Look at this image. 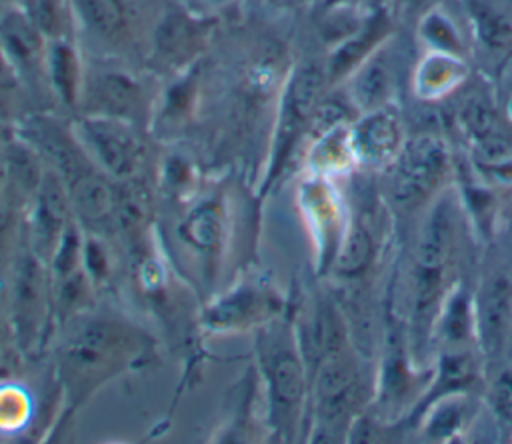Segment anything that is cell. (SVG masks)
<instances>
[{
  "label": "cell",
  "mask_w": 512,
  "mask_h": 444,
  "mask_svg": "<svg viewBox=\"0 0 512 444\" xmlns=\"http://www.w3.org/2000/svg\"><path fill=\"white\" fill-rule=\"evenodd\" d=\"M150 354V338L130 322L106 316L76 320L56 352L58 380L72 406L100 386L138 366Z\"/></svg>",
  "instance_id": "cell-1"
},
{
  "label": "cell",
  "mask_w": 512,
  "mask_h": 444,
  "mask_svg": "<svg viewBox=\"0 0 512 444\" xmlns=\"http://www.w3.org/2000/svg\"><path fill=\"white\" fill-rule=\"evenodd\" d=\"M368 398L366 380L352 346L324 356L308 376L310 440H346L354 418L370 406Z\"/></svg>",
  "instance_id": "cell-2"
},
{
  "label": "cell",
  "mask_w": 512,
  "mask_h": 444,
  "mask_svg": "<svg viewBox=\"0 0 512 444\" xmlns=\"http://www.w3.org/2000/svg\"><path fill=\"white\" fill-rule=\"evenodd\" d=\"M476 344L484 362H496L512 338V224L484 242L472 286Z\"/></svg>",
  "instance_id": "cell-3"
},
{
  "label": "cell",
  "mask_w": 512,
  "mask_h": 444,
  "mask_svg": "<svg viewBox=\"0 0 512 444\" xmlns=\"http://www.w3.org/2000/svg\"><path fill=\"white\" fill-rule=\"evenodd\" d=\"M258 358L268 394V412L274 432L292 440L308 402V368L302 358L296 330L272 322L260 332Z\"/></svg>",
  "instance_id": "cell-4"
},
{
  "label": "cell",
  "mask_w": 512,
  "mask_h": 444,
  "mask_svg": "<svg viewBox=\"0 0 512 444\" xmlns=\"http://www.w3.org/2000/svg\"><path fill=\"white\" fill-rule=\"evenodd\" d=\"M390 172V202L402 214L424 210L444 188H448L454 162L448 144L430 132L406 138Z\"/></svg>",
  "instance_id": "cell-5"
},
{
  "label": "cell",
  "mask_w": 512,
  "mask_h": 444,
  "mask_svg": "<svg viewBox=\"0 0 512 444\" xmlns=\"http://www.w3.org/2000/svg\"><path fill=\"white\" fill-rule=\"evenodd\" d=\"M326 84V68L316 62L302 64L288 76L280 94L266 186L276 180L302 136L308 134L310 120L324 96Z\"/></svg>",
  "instance_id": "cell-6"
},
{
  "label": "cell",
  "mask_w": 512,
  "mask_h": 444,
  "mask_svg": "<svg viewBox=\"0 0 512 444\" xmlns=\"http://www.w3.org/2000/svg\"><path fill=\"white\" fill-rule=\"evenodd\" d=\"M74 134L92 162L110 178H132L142 162L144 148L136 134V124L132 122L82 114L74 124Z\"/></svg>",
  "instance_id": "cell-7"
},
{
  "label": "cell",
  "mask_w": 512,
  "mask_h": 444,
  "mask_svg": "<svg viewBox=\"0 0 512 444\" xmlns=\"http://www.w3.org/2000/svg\"><path fill=\"white\" fill-rule=\"evenodd\" d=\"M80 104H84V114L110 116L138 124V118L146 110V96L142 84L126 70L98 68L84 74Z\"/></svg>",
  "instance_id": "cell-8"
},
{
  "label": "cell",
  "mask_w": 512,
  "mask_h": 444,
  "mask_svg": "<svg viewBox=\"0 0 512 444\" xmlns=\"http://www.w3.org/2000/svg\"><path fill=\"white\" fill-rule=\"evenodd\" d=\"M72 218L74 214L64 180L56 170H46L34 190L30 212V252L46 266Z\"/></svg>",
  "instance_id": "cell-9"
},
{
  "label": "cell",
  "mask_w": 512,
  "mask_h": 444,
  "mask_svg": "<svg viewBox=\"0 0 512 444\" xmlns=\"http://www.w3.org/2000/svg\"><path fill=\"white\" fill-rule=\"evenodd\" d=\"M48 312V274L46 264L32 252L16 268L12 288V324L22 348L38 342Z\"/></svg>",
  "instance_id": "cell-10"
},
{
  "label": "cell",
  "mask_w": 512,
  "mask_h": 444,
  "mask_svg": "<svg viewBox=\"0 0 512 444\" xmlns=\"http://www.w3.org/2000/svg\"><path fill=\"white\" fill-rule=\"evenodd\" d=\"M402 120L390 104L362 112L350 124V146L356 164L370 170H386L404 144Z\"/></svg>",
  "instance_id": "cell-11"
},
{
  "label": "cell",
  "mask_w": 512,
  "mask_h": 444,
  "mask_svg": "<svg viewBox=\"0 0 512 444\" xmlns=\"http://www.w3.org/2000/svg\"><path fill=\"white\" fill-rule=\"evenodd\" d=\"M22 142L52 164V170H56L64 182L98 168L80 144L74 128L70 130L48 116L28 118L22 124Z\"/></svg>",
  "instance_id": "cell-12"
},
{
  "label": "cell",
  "mask_w": 512,
  "mask_h": 444,
  "mask_svg": "<svg viewBox=\"0 0 512 444\" xmlns=\"http://www.w3.org/2000/svg\"><path fill=\"white\" fill-rule=\"evenodd\" d=\"M302 208L308 216L310 228L314 230L318 256L322 268L330 270L332 258L338 250L346 222L342 220V208L338 196L324 180H310L302 186Z\"/></svg>",
  "instance_id": "cell-13"
},
{
  "label": "cell",
  "mask_w": 512,
  "mask_h": 444,
  "mask_svg": "<svg viewBox=\"0 0 512 444\" xmlns=\"http://www.w3.org/2000/svg\"><path fill=\"white\" fill-rule=\"evenodd\" d=\"M46 42L18 4L0 12V50L16 74H34L38 68L44 72Z\"/></svg>",
  "instance_id": "cell-14"
},
{
  "label": "cell",
  "mask_w": 512,
  "mask_h": 444,
  "mask_svg": "<svg viewBox=\"0 0 512 444\" xmlns=\"http://www.w3.org/2000/svg\"><path fill=\"white\" fill-rule=\"evenodd\" d=\"M74 218L86 226L110 224L118 214L120 192L100 168H92L70 182H64Z\"/></svg>",
  "instance_id": "cell-15"
},
{
  "label": "cell",
  "mask_w": 512,
  "mask_h": 444,
  "mask_svg": "<svg viewBox=\"0 0 512 444\" xmlns=\"http://www.w3.org/2000/svg\"><path fill=\"white\" fill-rule=\"evenodd\" d=\"M390 18L384 12L372 14L364 20L350 36L340 40L326 62L328 84H336L342 78H348L370 54H374L390 36Z\"/></svg>",
  "instance_id": "cell-16"
},
{
  "label": "cell",
  "mask_w": 512,
  "mask_h": 444,
  "mask_svg": "<svg viewBox=\"0 0 512 444\" xmlns=\"http://www.w3.org/2000/svg\"><path fill=\"white\" fill-rule=\"evenodd\" d=\"M72 18L104 44H124L132 36L130 0H70Z\"/></svg>",
  "instance_id": "cell-17"
},
{
  "label": "cell",
  "mask_w": 512,
  "mask_h": 444,
  "mask_svg": "<svg viewBox=\"0 0 512 444\" xmlns=\"http://www.w3.org/2000/svg\"><path fill=\"white\" fill-rule=\"evenodd\" d=\"M472 418L474 406L470 392H456L434 400L420 412L412 426L418 428L428 440L444 442L464 436Z\"/></svg>",
  "instance_id": "cell-18"
},
{
  "label": "cell",
  "mask_w": 512,
  "mask_h": 444,
  "mask_svg": "<svg viewBox=\"0 0 512 444\" xmlns=\"http://www.w3.org/2000/svg\"><path fill=\"white\" fill-rule=\"evenodd\" d=\"M44 74L52 92L64 106L76 108L80 104L84 70L76 46L68 38H56L46 42Z\"/></svg>",
  "instance_id": "cell-19"
},
{
  "label": "cell",
  "mask_w": 512,
  "mask_h": 444,
  "mask_svg": "<svg viewBox=\"0 0 512 444\" xmlns=\"http://www.w3.org/2000/svg\"><path fill=\"white\" fill-rule=\"evenodd\" d=\"M392 92V72L382 46L370 54L348 78L346 96L362 114L388 104Z\"/></svg>",
  "instance_id": "cell-20"
},
{
  "label": "cell",
  "mask_w": 512,
  "mask_h": 444,
  "mask_svg": "<svg viewBox=\"0 0 512 444\" xmlns=\"http://www.w3.org/2000/svg\"><path fill=\"white\" fill-rule=\"evenodd\" d=\"M378 252V242L370 224L364 218H354L346 222V230L338 244V250L332 258L330 272L342 280L362 278Z\"/></svg>",
  "instance_id": "cell-21"
},
{
  "label": "cell",
  "mask_w": 512,
  "mask_h": 444,
  "mask_svg": "<svg viewBox=\"0 0 512 444\" xmlns=\"http://www.w3.org/2000/svg\"><path fill=\"white\" fill-rule=\"evenodd\" d=\"M466 80L464 58L428 50L414 68V94L422 100H440Z\"/></svg>",
  "instance_id": "cell-22"
},
{
  "label": "cell",
  "mask_w": 512,
  "mask_h": 444,
  "mask_svg": "<svg viewBox=\"0 0 512 444\" xmlns=\"http://www.w3.org/2000/svg\"><path fill=\"white\" fill-rule=\"evenodd\" d=\"M470 30L488 54L506 52L512 48V18L494 8L486 0H462Z\"/></svg>",
  "instance_id": "cell-23"
},
{
  "label": "cell",
  "mask_w": 512,
  "mask_h": 444,
  "mask_svg": "<svg viewBox=\"0 0 512 444\" xmlns=\"http://www.w3.org/2000/svg\"><path fill=\"white\" fill-rule=\"evenodd\" d=\"M202 22L184 12L168 14L154 34V48L164 62H186L200 42Z\"/></svg>",
  "instance_id": "cell-24"
},
{
  "label": "cell",
  "mask_w": 512,
  "mask_h": 444,
  "mask_svg": "<svg viewBox=\"0 0 512 444\" xmlns=\"http://www.w3.org/2000/svg\"><path fill=\"white\" fill-rule=\"evenodd\" d=\"M270 302L256 288H242L222 298L206 314V324L212 328H238L258 318H266Z\"/></svg>",
  "instance_id": "cell-25"
},
{
  "label": "cell",
  "mask_w": 512,
  "mask_h": 444,
  "mask_svg": "<svg viewBox=\"0 0 512 444\" xmlns=\"http://www.w3.org/2000/svg\"><path fill=\"white\" fill-rule=\"evenodd\" d=\"M418 36L428 50L464 58V42L452 20L438 8H428L418 20Z\"/></svg>",
  "instance_id": "cell-26"
},
{
  "label": "cell",
  "mask_w": 512,
  "mask_h": 444,
  "mask_svg": "<svg viewBox=\"0 0 512 444\" xmlns=\"http://www.w3.org/2000/svg\"><path fill=\"white\" fill-rule=\"evenodd\" d=\"M222 230H224L222 210L212 202L192 210L182 224L184 240L196 246V250L200 252L216 250V246L222 240Z\"/></svg>",
  "instance_id": "cell-27"
},
{
  "label": "cell",
  "mask_w": 512,
  "mask_h": 444,
  "mask_svg": "<svg viewBox=\"0 0 512 444\" xmlns=\"http://www.w3.org/2000/svg\"><path fill=\"white\" fill-rule=\"evenodd\" d=\"M18 6L46 40L66 38L72 24L70 0H20Z\"/></svg>",
  "instance_id": "cell-28"
},
{
  "label": "cell",
  "mask_w": 512,
  "mask_h": 444,
  "mask_svg": "<svg viewBox=\"0 0 512 444\" xmlns=\"http://www.w3.org/2000/svg\"><path fill=\"white\" fill-rule=\"evenodd\" d=\"M486 404L500 428L512 432V368L500 370L484 392Z\"/></svg>",
  "instance_id": "cell-29"
},
{
  "label": "cell",
  "mask_w": 512,
  "mask_h": 444,
  "mask_svg": "<svg viewBox=\"0 0 512 444\" xmlns=\"http://www.w3.org/2000/svg\"><path fill=\"white\" fill-rule=\"evenodd\" d=\"M24 414H26L24 394L14 388L0 390V422H4V426L16 424L22 420Z\"/></svg>",
  "instance_id": "cell-30"
},
{
  "label": "cell",
  "mask_w": 512,
  "mask_h": 444,
  "mask_svg": "<svg viewBox=\"0 0 512 444\" xmlns=\"http://www.w3.org/2000/svg\"><path fill=\"white\" fill-rule=\"evenodd\" d=\"M410 10H420V12H426L428 8H432V4L436 0H402Z\"/></svg>",
  "instance_id": "cell-31"
},
{
  "label": "cell",
  "mask_w": 512,
  "mask_h": 444,
  "mask_svg": "<svg viewBox=\"0 0 512 444\" xmlns=\"http://www.w3.org/2000/svg\"><path fill=\"white\" fill-rule=\"evenodd\" d=\"M192 2H198V4H202V6H222V4H226L228 0H192Z\"/></svg>",
  "instance_id": "cell-32"
},
{
  "label": "cell",
  "mask_w": 512,
  "mask_h": 444,
  "mask_svg": "<svg viewBox=\"0 0 512 444\" xmlns=\"http://www.w3.org/2000/svg\"><path fill=\"white\" fill-rule=\"evenodd\" d=\"M6 176H8V174H6V166L0 162V186H2V182H4Z\"/></svg>",
  "instance_id": "cell-33"
},
{
  "label": "cell",
  "mask_w": 512,
  "mask_h": 444,
  "mask_svg": "<svg viewBox=\"0 0 512 444\" xmlns=\"http://www.w3.org/2000/svg\"><path fill=\"white\" fill-rule=\"evenodd\" d=\"M0 2H6V4H18L20 0H0Z\"/></svg>",
  "instance_id": "cell-34"
}]
</instances>
